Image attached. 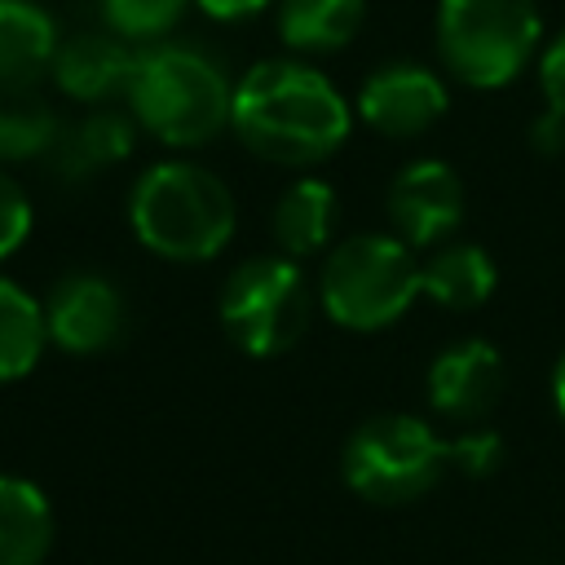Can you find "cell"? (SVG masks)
<instances>
[{
	"label": "cell",
	"instance_id": "cell-1",
	"mask_svg": "<svg viewBox=\"0 0 565 565\" xmlns=\"http://www.w3.org/2000/svg\"><path fill=\"white\" fill-rule=\"evenodd\" d=\"M230 132L265 163H327L353 132V106L305 57H265L234 79Z\"/></svg>",
	"mask_w": 565,
	"mask_h": 565
},
{
	"label": "cell",
	"instance_id": "cell-2",
	"mask_svg": "<svg viewBox=\"0 0 565 565\" xmlns=\"http://www.w3.org/2000/svg\"><path fill=\"white\" fill-rule=\"evenodd\" d=\"M128 115L168 150H199L230 128L234 79L216 53L190 40H159L137 49Z\"/></svg>",
	"mask_w": 565,
	"mask_h": 565
},
{
	"label": "cell",
	"instance_id": "cell-3",
	"mask_svg": "<svg viewBox=\"0 0 565 565\" xmlns=\"http://www.w3.org/2000/svg\"><path fill=\"white\" fill-rule=\"evenodd\" d=\"M128 225L159 260L203 265L230 247L238 207L212 168L194 159H159L128 190Z\"/></svg>",
	"mask_w": 565,
	"mask_h": 565
},
{
	"label": "cell",
	"instance_id": "cell-4",
	"mask_svg": "<svg viewBox=\"0 0 565 565\" xmlns=\"http://www.w3.org/2000/svg\"><path fill=\"white\" fill-rule=\"evenodd\" d=\"M419 296V256L397 234H353L322 256L318 305L344 331H384Z\"/></svg>",
	"mask_w": 565,
	"mask_h": 565
},
{
	"label": "cell",
	"instance_id": "cell-5",
	"mask_svg": "<svg viewBox=\"0 0 565 565\" xmlns=\"http://www.w3.org/2000/svg\"><path fill=\"white\" fill-rule=\"evenodd\" d=\"M539 53V0H437V57L463 88H503Z\"/></svg>",
	"mask_w": 565,
	"mask_h": 565
},
{
	"label": "cell",
	"instance_id": "cell-6",
	"mask_svg": "<svg viewBox=\"0 0 565 565\" xmlns=\"http://www.w3.org/2000/svg\"><path fill=\"white\" fill-rule=\"evenodd\" d=\"M313 305L318 287H309L300 260L269 252L247 256L225 274L216 318L247 358H278L309 331Z\"/></svg>",
	"mask_w": 565,
	"mask_h": 565
},
{
	"label": "cell",
	"instance_id": "cell-7",
	"mask_svg": "<svg viewBox=\"0 0 565 565\" xmlns=\"http://www.w3.org/2000/svg\"><path fill=\"white\" fill-rule=\"evenodd\" d=\"M446 468H450L446 463V437H437L428 419L402 415V411L362 419L349 433L344 459H340L349 490L358 499L384 503V508L424 499L441 481Z\"/></svg>",
	"mask_w": 565,
	"mask_h": 565
},
{
	"label": "cell",
	"instance_id": "cell-8",
	"mask_svg": "<svg viewBox=\"0 0 565 565\" xmlns=\"http://www.w3.org/2000/svg\"><path fill=\"white\" fill-rule=\"evenodd\" d=\"M40 305L49 344L71 358L110 353L128 335V296L102 269H66Z\"/></svg>",
	"mask_w": 565,
	"mask_h": 565
},
{
	"label": "cell",
	"instance_id": "cell-9",
	"mask_svg": "<svg viewBox=\"0 0 565 565\" xmlns=\"http://www.w3.org/2000/svg\"><path fill=\"white\" fill-rule=\"evenodd\" d=\"M446 106H450V88L433 66H424V62H384L362 79L353 115L371 132L406 141V137H424L446 115Z\"/></svg>",
	"mask_w": 565,
	"mask_h": 565
},
{
	"label": "cell",
	"instance_id": "cell-10",
	"mask_svg": "<svg viewBox=\"0 0 565 565\" xmlns=\"http://www.w3.org/2000/svg\"><path fill=\"white\" fill-rule=\"evenodd\" d=\"M388 225L406 247H441L463 225V181L446 159H411L384 194Z\"/></svg>",
	"mask_w": 565,
	"mask_h": 565
},
{
	"label": "cell",
	"instance_id": "cell-11",
	"mask_svg": "<svg viewBox=\"0 0 565 565\" xmlns=\"http://www.w3.org/2000/svg\"><path fill=\"white\" fill-rule=\"evenodd\" d=\"M503 380H508L503 353L481 335H463L428 362L424 397H428V411L450 424H481L499 406Z\"/></svg>",
	"mask_w": 565,
	"mask_h": 565
},
{
	"label": "cell",
	"instance_id": "cell-12",
	"mask_svg": "<svg viewBox=\"0 0 565 565\" xmlns=\"http://www.w3.org/2000/svg\"><path fill=\"white\" fill-rule=\"evenodd\" d=\"M132 66H137V49L119 40L115 31H75L57 44L49 79L62 97L93 110V106H115L119 97H128Z\"/></svg>",
	"mask_w": 565,
	"mask_h": 565
},
{
	"label": "cell",
	"instance_id": "cell-13",
	"mask_svg": "<svg viewBox=\"0 0 565 565\" xmlns=\"http://www.w3.org/2000/svg\"><path fill=\"white\" fill-rule=\"evenodd\" d=\"M137 119L128 110H115V106H93L84 110L79 119H66L44 168L66 181V185H79V181H93L102 172H110L115 163H124L137 146Z\"/></svg>",
	"mask_w": 565,
	"mask_h": 565
},
{
	"label": "cell",
	"instance_id": "cell-14",
	"mask_svg": "<svg viewBox=\"0 0 565 565\" xmlns=\"http://www.w3.org/2000/svg\"><path fill=\"white\" fill-rule=\"evenodd\" d=\"M335 221H340V199H335V185L322 181V177H296L274 212H269V234H274V247L291 260H305L322 247H331V234H335Z\"/></svg>",
	"mask_w": 565,
	"mask_h": 565
},
{
	"label": "cell",
	"instance_id": "cell-15",
	"mask_svg": "<svg viewBox=\"0 0 565 565\" xmlns=\"http://www.w3.org/2000/svg\"><path fill=\"white\" fill-rule=\"evenodd\" d=\"M419 282H424V300H433L437 309L450 313H468L481 309L494 287H499V269L490 260V252L481 243H441L419 260Z\"/></svg>",
	"mask_w": 565,
	"mask_h": 565
},
{
	"label": "cell",
	"instance_id": "cell-16",
	"mask_svg": "<svg viewBox=\"0 0 565 565\" xmlns=\"http://www.w3.org/2000/svg\"><path fill=\"white\" fill-rule=\"evenodd\" d=\"M62 31L35 0H0V88L40 84L53 71Z\"/></svg>",
	"mask_w": 565,
	"mask_h": 565
},
{
	"label": "cell",
	"instance_id": "cell-17",
	"mask_svg": "<svg viewBox=\"0 0 565 565\" xmlns=\"http://www.w3.org/2000/svg\"><path fill=\"white\" fill-rule=\"evenodd\" d=\"M53 552L49 494L13 472H0V565H44Z\"/></svg>",
	"mask_w": 565,
	"mask_h": 565
},
{
	"label": "cell",
	"instance_id": "cell-18",
	"mask_svg": "<svg viewBox=\"0 0 565 565\" xmlns=\"http://www.w3.org/2000/svg\"><path fill=\"white\" fill-rule=\"evenodd\" d=\"M57 106L40 93V84H13L0 88V168L13 163H44L57 132H62Z\"/></svg>",
	"mask_w": 565,
	"mask_h": 565
},
{
	"label": "cell",
	"instance_id": "cell-19",
	"mask_svg": "<svg viewBox=\"0 0 565 565\" xmlns=\"http://www.w3.org/2000/svg\"><path fill=\"white\" fill-rule=\"evenodd\" d=\"M274 22L291 53H335L358 40L366 0H278Z\"/></svg>",
	"mask_w": 565,
	"mask_h": 565
},
{
	"label": "cell",
	"instance_id": "cell-20",
	"mask_svg": "<svg viewBox=\"0 0 565 565\" xmlns=\"http://www.w3.org/2000/svg\"><path fill=\"white\" fill-rule=\"evenodd\" d=\"M44 349H49L44 305L13 278H0V384L31 375Z\"/></svg>",
	"mask_w": 565,
	"mask_h": 565
},
{
	"label": "cell",
	"instance_id": "cell-21",
	"mask_svg": "<svg viewBox=\"0 0 565 565\" xmlns=\"http://www.w3.org/2000/svg\"><path fill=\"white\" fill-rule=\"evenodd\" d=\"M194 0H97L106 31H115L128 44H159L177 22L185 18Z\"/></svg>",
	"mask_w": 565,
	"mask_h": 565
},
{
	"label": "cell",
	"instance_id": "cell-22",
	"mask_svg": "<svg viewBox=\"0 0 565 565\" xmlns=\"http://www.w3.org/2000/svg\"><path fill=\"white\" fill-rule=\"evenodd\" d=\"M446 463L463 477H490L503 463V437L486 424H468L459 437L446 441Z\"/></svg>",
	"mask_w": 565,
	"mask_h": 565
},
{
	"label": "cell",
	"instance_id": "cell-23",
	"mask_svg": "<svg viewBox=\"0 0 565 565\" xmlns=\"http://www.w3.org/2000/svg\"><path fill=\"white\" fill-rule=\"evenodd\" d=\"M31 225H35L31 194L18 185V177L0 168V260H9L31 238Z\"/></svg>",
	"mask_w": 565,
	"mask_h": 565
},
{
	"label": "cell",
	"instance_id": "cell-24",
	"mask_svg": "<svg viewBox=\"0 0 565 565\" xmlns=\"http://www.w3.org/2000/svg\"><path fill=\"white\" fill-rule=\"evenodd\" d=\"M539 88H543V102L565 115V26L539 53Z\"/></svg>",
	"mask_w": 565,
	"mask_h": 565
},
{
	"label": "cell",
	"instance_id": "cell-25",
	"mask_svg": "<svg viewBox=\"0 0 565 565\" xmlns=\"http://www.w3.org/2000/svg\"><path fill=\"white\" fill-rule=\"evenodd\" d=\"M530 146L539 150V154H565V115L561 110H543L534 124H530Z\"/></svg>",
	"mask_w": 565,
	"mask_h": 565
},
{
	"label": "cell",
	"instance_id": "cell-26",
	"mask_svg": "<svg viewBox=\"0 0 565 565\" xmlns=\"http://www.w3.org/2000/svg\"><path fill=\"white\" fill-rule=\"evenodd\" d=\"M203 18L212 22H252L256 13H265L274 0H194Z\"/></svg>",
	"mask_w": 565,
	"mask_h": 565
},
{
	"label": "cell",
	"instance_id": "cell-27",
	"mask_svg": "<svg viewBox=\"0 0 565 565\" xmlns=\"http://www.w3.org/2000/svg\"><path fill=\"white\" fill-rule=\"evenodd\" d=\"M552 402H556V415L565 419V349H561V358L552 366Z\"/></svg>",
	"mask_w": 565,
	"mask_h": 565
}]
</instances>
